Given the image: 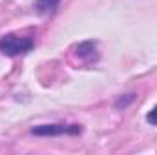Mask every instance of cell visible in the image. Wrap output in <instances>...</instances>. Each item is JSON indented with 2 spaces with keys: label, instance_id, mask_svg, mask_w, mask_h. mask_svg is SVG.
Returning <instances> with one entry per match:
<instances>
[{
  "label": "cell",
  "instance_id": "4",
  "mask_svg": "<svg viewBox=\"0 0 157 155\" xmlns=\"http://www.w3.org/2000/svg\"><path fill=\"white\" fill-rule=\"evenodd\" d=\"M97 49H95V42H82L77 46V55L78 59H86V60H93L97 59Z\"/></svg>",
  "mask_w": 157,
  "mask_h": 155
},
{
  "label": "cell",
  "instance_id": "2",
  "mask_svg": "<svg viewBox=\"0 0 157 155\" xmlns=\"http://www.w3.org/2000/svg\"><path fill=\"white\" fill-rule=\"evenodd\" d=\"M33 135L39 137H57V135H77L80 133L78 124H40L31 130Z\"/></svg>",
  "mask_w": 157,
  "mask_h": 155
},
{
  "label": "cell",
  "instance_id": "1",
  "mask_svg": "<svg viewBox=\"0 0 157 155\" xmlns=\"http://www.w3.org/2000/svg\"><path fill=\"white\" fill-rule=\"evenodd\" d=\"M31 49H33V39H29V37L7 33L0 39V51L7 57H18Z\"/></svg>",
  "mask_w": 157,
  "mask_h": 155
},
{
  "label": "cell",
  "instance_id": "5",
  "mask_svg": "<svg viewBox=\"0 0 157 155\" xmlns=\"http://www.w3.org/2000/svg\"><path fill=\"white\" fill-rule=\"evenodd\" d=\"M146 120H148L152 126H157V106L155 108H152V110L146 113Z\"/></svg>",
  "mask_w": 157,
  "mask_h": 155
},
{
  "label": "cell",
  "instance_id": "3",
  "mask_svg": "<svg viewBox=\"0 0 157 155\" xmlns=\"http://www.w3.org/2000/svg\"><path fill=\"white\" fill-rule=\"evenodd\" d=\"M60 0H35V9L40 15H53Z\"/></svg>",
  "mask_w": 157,
  "mask_h": 155
}]
</instances>
